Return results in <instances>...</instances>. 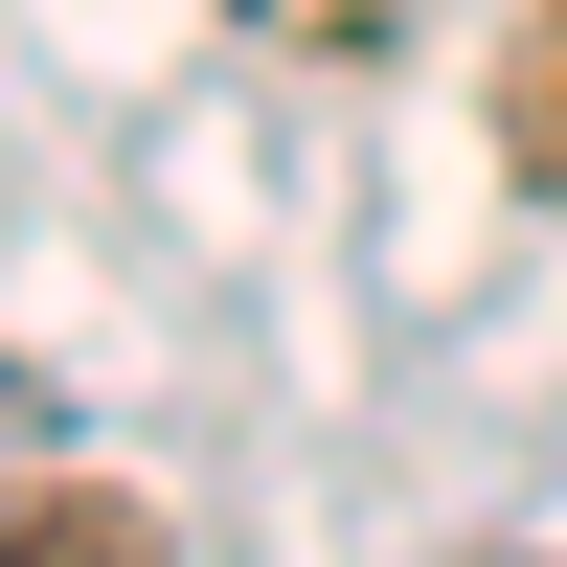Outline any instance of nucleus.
Here are the masks:
<instances>
[{
    "mask_svg": "<svg viewBox=\"0 0 567 567\" xmlns=\"http://www.w3.org/2000/svg\"><path fill=\"white\" fill-rule=\"evenodd\" d=\"M0 567H159V523H136L114 477H45L23 523H0Z\"/></svg>",
    "mask_w": 567,
    "mask_h": 567,
    "instance_id": "1",
    "label": "nucleus"
},
{
    "mask_svg": "<svg viewBox=\"0 0 567 567\" xmlns=\"http://www.w3.org/2000/svg\"><path fill=\"white\" fill-rule=\"evenodd\" d=\"M499 136H523V159L567 182V0H545V23H523V69H499Z\"/></svg>",
    "mask_w": 567,
    "mask_h": 567,
    "instance_id": "2",
    "label": "nucleus"
}]
</instances>
